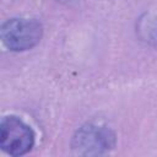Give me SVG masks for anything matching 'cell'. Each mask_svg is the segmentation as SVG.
Returning a JSON list of instances; mask_svg holds the SVG:
<instances>
[{"mask_svg": "<svg viewBox=\"0 0 157 157\" xmlns=\"http://www.w3.org/2000/svg\"><path fill=\"white\" fill-rule=\"evenodd\" d=\"M0 33L7 49L25 52L39 43L43 36V27L34 18H10L2 23Z\"/></svg>", "mask_w": 157, "mask_h": 157, "instance_id": "6da1fadb", "label": "cell"}, {"mask_svg": "<svg viewBox=\"0 0 157 157\" xmlns=\"http://www.w3.org/2000/svg\"><path fill=\"white\" fill-rule=\"evenodd\" d=\"M34 145L33 130L15 115L5 117L0 123V146L11 156H22Z\"/></svg>", "mask_w": 157, "mask_h": 157, "instance_id": "3957f363", "label": "cell"}, {"mask_svg": "<svg viewBox=\"0 0 157 157\" xmlns=\"http://www.w3.org/2000/svg\"><path fill=\"white\" fill-rule=\"evenodd\" d=\"M71 146L77 155H102L115 146V135L104 125L90 123L75 132Z\"/></svg>", "mask_w": 157, "mask_h": 157, "instance_id": "7a4b0ae2", "label": "cell"}]
</instances>
